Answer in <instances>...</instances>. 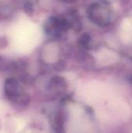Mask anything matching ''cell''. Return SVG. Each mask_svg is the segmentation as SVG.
<instances>
[{"mask_svg": "<svg viewBox=\"0 0 132 133\" xmlns=\"http://www.w3.org/2000/svg\"><path fill=\"white\" fill-rule=\"evenodd\" d=\"M4 94L8 101L20 106H26L30 97L22 89L19 81L15 78H9L4 83Z\"/></svg>", "mask_w": 132, "mask_h": 133, "instance_id": "obj_1", "label": "cell"}, {"mask_svg": "<svg viewBox=\"0 0 132 133\" xmlns=\"http://www.w3.org/2000/svg\"><path fill=\"white\" fill-rule=\"evenodd\" d=\"M55 131L57 133H64V120L61 115H58L56 117Z\"/></svg>", "mask_w": 132, "mask_h": 133, "instance_id": "obj_2", "label": "cell"}, {"mask_svg": "<svg viewBox=\"0 0 132 133\" xmlns=\"http://www.w3.org/2000/svg\"><path fill=\"white\" fill-rule=\"evenodd\" d=\"M90 41H91V38H90V36L88 34H84L81 36L80 39H79V42L80 44L84 46V47H87L89 45V44L90 43Z\"/></svg>", "mask_w": 132, "mask_h": 133, "instance_id": "obj_3", "label": "cell"}, {"mask_svg": "<svg viewBox=\"0 0 132 133\" xmlns=\"http://www.w3.org/2000/svg\"><path fill=\"white\" fill-rule=\"evenodd\" d=\"M32 5H33L31 3H30V2H28L27 4H26V7H27V9H26L27 12H32L33 11V6Z\"/></svg>", "mask_w": 132, "mask_h": 133, "instance_id": "obj_4", "label": "cell"}, {"mask_svg": "<svg viewBox=\"0 0 132 133\" xmlns=\"http://www.w3.org/2000/svg\"><path fill=\"white\" fill-rule=\"evenodd\" d=\"M65 2H74L75 0H63Z\"/></svg>", "mask_w": 132, "mask_h": 133, "instance_id": "obj_5", "label": "cell"}, {"mask_svg": "<svg viewBox=\"0 0 132 133\" xmlns=\"http://www.w3.org/2000/svg\"><path fill=\"white\" fill-rule=\"evenodd\" d=\"M131 83H132V77H131Z\"/></svg>", "mask_w": 132, "mask_h": 133, "instance_id": "obj_6", "label": "cell"}]
</instances>
